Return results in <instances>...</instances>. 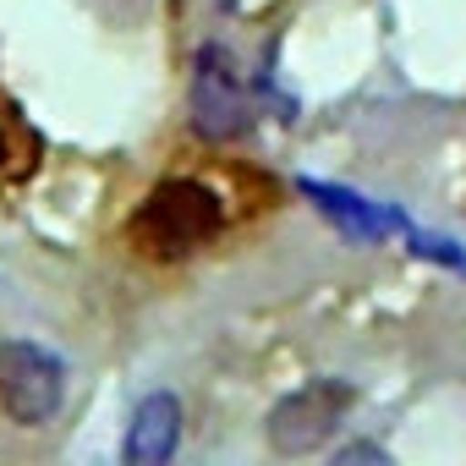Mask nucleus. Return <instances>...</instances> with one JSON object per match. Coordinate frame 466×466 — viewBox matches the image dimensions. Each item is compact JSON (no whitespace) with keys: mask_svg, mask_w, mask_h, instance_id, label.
Masks as SVG:
<instances>
[{"mask_svg":"<svg viewBox=\"0 0 466 466\" xmlns=\"http://www.w3.org/2000/svg\"><path fill=\"white\" fill-rule=\"evenodd\" d=\"M192 127L208 143H230L253 127V105L242 88V72L225 45H203L192 56Z\"/></svg>","mask_w":466,"mask_h":466,"instance_id":"3","label":"nucleus"},{"mask_svg":"<svg viewBox=\"0 0 466 466\" xmlns=\"http://www.w3.org/2000/svg\"><path fill=\"white\" fill-rule=\"evenodd\" d=\"M66 400V368L56 351L34 340H6L0 346V411L17 428H45Z\"/></svg>","mask_w":466,"mask_h":466,"instance_id":"2","label":"nucleus"},{"mask_svg":"<svg viewBox=\"0 0 466 466\" xmlns=\"http://www.w3.org/2000/svg\"><path fill=\"white\" fill-rule=\"evenodd\" d=\"M176 439H181V406H176V395H148V400L132 411L127 461H132V466H159V461H170Z\"/></svg>","mask_w":466,"mask_h":466,"instance_id":"5","label":"nucleus"},{"mask_svg":"<svg viewBox=\"0 0 466 466\" xmlns=\"http://www.w3.org/2000/svg\"><path fill=\"white\" fill-rule=\"evenodd\" d=\"M346 406H351V390H346V384H335V379L308 384V390L286 395V400L269 411V444H275L280 455H313V450L335 433V422H340Z\"/></svg>","mask_w":466,"mask_h":466,"instance_id":"4","label":"nucleus"},{"mask_svg":"<svg viewBox=\"0 0 466 466\" xmlns=\"http://www.w3.org/2000/svg\"><path fill=\"white\" fill-rule=\"evenodd\" d=\"M308 198H319L346 230H357V237H384L390 230V219L373 208V203H362V198H351V192H340V187H324V181H308Z\"/></svg>","mask_w":466,"mask_h":466,"instance_id":"6","label":"nucleus"},{"mask_svg":"<svg viewBox=\"0 0 466 466\" xmlns=\"http://www.w3.org/2000/svg\"><path fill=\"white\" fill-rule=\"evenodd\" d=\"M225 225H230V198L208 176L176 170V176H165V181L148 187V198L127 219V237H132V248L143 258L176 264V258H192L208 242H219Z\"/></svg>","mask_w":466,"mask_h":466,"instance_id":"1","label":"nucleus"},{"mask_svg":"<svg viewBox=\"0 0 466 466\" xmlns=\"http://www.w3.org/2000/svg\"><path fill=\"white\" fill-rule=\"evenodd\" d=\"M28 170H34V132L12 110H0V192L17 187Z\"/></svg>","mask_w":466,"mask_h":466,"instance_id":"7","label":"nucleus"}]
</instances>
